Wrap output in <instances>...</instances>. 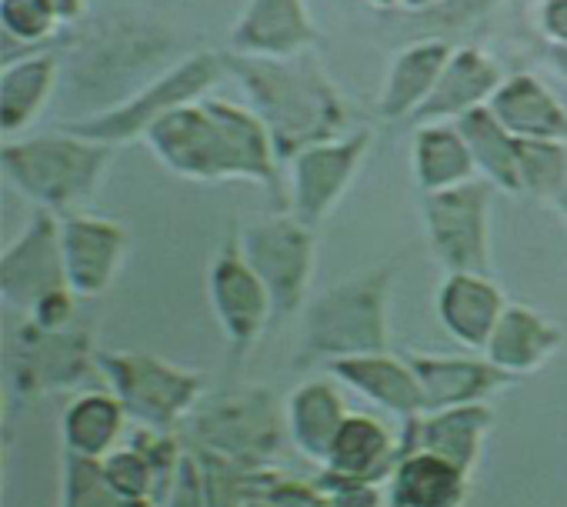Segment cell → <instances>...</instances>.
I'll use <instances>...</instances> for the list:
<instances>
[{
	"mask_svg": "<svg viewBox=\"0 0 567 507\" xmlns=\"http://www.w3.org/2000/svg\"><path fill=\"white\" fill-rule=\"evenodd\" d=\"M454 48L447 41H417L404 51L394 54L391 68H388V81H384V94H381V117L384 121H414V114L424 107V101L431 97L441 71L447 68Z\"/></svg>",
	"mask_w": 567,
	"mask_h": 507,
	"instance_id": "obj_21",
	"label": "cell"
},
{
	"mask_svg": "<svg viewBox=\"0 0 567 507\" xmlns=\"http://www.w3.org/2000/svg\"><path fill=\"white\" fill-rule=\"evenodd\" d=\"M517 141H567V107L534 74H511L487 104Z\"/></svg>",
	"mask_w": 567,
	"mask_h": 507,
	"instance_id": "obj_19",
	"label": "cell"
},
{
	"mask_svg": "<svg viewBox=\"0 0 567 507\" xmlns=\"http://www.w3.org/2000/svg\"><path fill=\"white\" fill-rule=\"evenodd\" d=\"M61 244L71 291L78 298H97L111 288L124 261L127 230L94 214H68L61 220Z\"/></svg>",
	"mask_w": 567,
	"mask_h": 507,
	"instance_id": "obj_13",
	"label": "cell"
},
{
	"mask_svg": "<svg viewBox=\"0 0 567 507\" xmlns=\"http://www.w3.org/2000/svg\"><path fill=\"white\" fill-rule=\"evenodd\" d=\"M321 490L328 494V507H381V494L374 484H348L324 474Z\"/></svg>",
	"mask_w": 567,
	"mask_h": 507,
	"instance_id": "obj_36",
	"label": "cell"
},
{
	"mask_svg": "<svg viewBox=\"0 0 567 507\" xmlns=\"http://www.w3.org/2000/svg\"><path fill=\"white\" fill-rule=\"evenodd\" d=\"M0 24L14 41L41 44L58 31L61 18L48 0H0Z\"/></svg>",
	"mask_w": 567,
	"mask_h": 507,
	"instance_id": "obj_33",
	"label": "cell"
},
{
	"mask_svg": "<svg viewBox=\"0 0 567 507\" xmlns=\"http://www.w3.org/2000/svg\"><path fill=\"white\" fill-rule=\"evenodd\" d=\"M398 258L331 288L308 311V348L331 361L388 351V291Z\"/></svg>",
	"mask_w": 567,
	"mask_h": 507,
	"instance_id": "obj_4",
	"label": "cell"
},
{
	"mask_svg": "<svg viewBox=\"0 0 567 507\" xmlns=\"http://www.w3.org/2000/svg\"><path fill=\"white\" fill-rule=\"evenodd\" d=\"M554 204L560 207V214H564V220H567V190H564V194H560V197H557Z\"/></svg>",
	"mask_w": 567,
	"mask_h": 507,
	"instance_id": "obj_43",
	"label": "cell"
},
{
	"mask_svg": "<svg viewBox=\"0 0 567 507\" xmlns=\"http://www.w3.org/2000/svg\"><path fill=\"white\" fill-rule=\"evenodd\" d=\"M537 28L547 44H567V0H540Z\"/></svg>",
	"mask_w": 567,
	"mask_h": 507,
	"instance_id": "obj_37",
	"label": "cell"
},
{
	"mask_svg": "<svg viewBox=\"0 0 567 507\" xmlns=\"http://www.w3.org/2000/svg\"><path fill=\"white\" fill-rule=\"evenodd\" d=\"M371 4H374V8H384V11H391V8H398V4H401V0H371Z\"/></svg>",
	"mask_w": 567,
	"mask_h": 507,
	"instance_id": "obj_42",
	"label": "cell"
},
{
	"mask_svg": "<svg viewBox=\"0 0 567 507\" xmlns=\"http://www.w3.org/2000/svg\"><path fill=\"white\" fill-rule=\"evenodd\" d=\"M457 127L474 154L477 174L491 180L497 190L524 194L520 167H517V137L494 117V111L487 104L474 107L464 117H457Z\"/></svg>",
	"mask_w": 567,
	"mask_h": 507,
	"instance_id": "obj_28",
	"label": "cell"
},
{
	"mask_svg": "<svg viewBox=\"0 0 567 507\" xmlns=\"http://www.w3.org/2000/svg\"><path fill=\"white\" fill-rule=\"evenodd\" d=\"M207 451L227 464H237L244 470H257L260 461L274 451V417L270 401L264 394H237L224 397L210 414L197 424Z\"/></svg>",
	"mask_w": 567,
	"mask_h": 507,
	"instance_id": "obj_14",
	"label": "cell"
},
{
	"mask_svg": "<svg viewBox=\"0 0 567 507\" xmlns=\"http://www.w3.org/2000/svg\"><path fill=\"white\" fill-rule=\"evenodd\" d=\"M240 507H277V504H270V500H264V497H247Z\"/></svg>",
	"mask_w": 567,
	"mask_h": 507,
	"instance_id": "obj_41",
	"label": "cell"
},
{
	"mask_svg": "<svg viewBox=\"0 0 567 507\" xmlns=\"http://www.w3.org/2000/svg\"><path fill=\"white\" fill-rule=\"evenodd\" d=\"M48 4L54 8V14H58L61 24H64V21H78V18L84 14V4H87V0H48Z\"/></svg>",
	"mask_w": 567,
	"mask_h": 507,
	"instance_id": "obj_38",
	"label": "cell"
},
{
	"mask_svg": "<svg viewBox=\"0 0 567 507\" xmlns=\"http://www.w3.org/2000/svg\"><path fill=\"white\" fill-rule=\"evenodd\" d=\"M408 361H411V368L424 387L427 414L461 407V404H481L491 391H497L504 381H511L487 358L484 361H464V358L411 354Z\"/></svg>",
	"mask_w": 567,
	"mask_h": 507,
	"instance_id": "obj_22",
	"label": "cell"
},
{
	"mask_svg": "<svg viewBox=\"0 0 567 507\" xmlns=\"http://www.w3.org/2000/svg\"><path fill=\"white\" fill-rule=\"evenodd\" d=\"M487 427H491V411L484 404H461V407L424 414L421 424L411 431V437H414V451H431L471 470L481 454Z\"/></svg>",
	"mask_w": 567,
	"mask_h": 507,
	"instance_id": "obj_25",
	"label": "cell"
},
{
	"mask_svg": "<svg viewBox=\"0 0 567 507\" xmlns=\"http://www.w3.org/2000/svg\"><path fill=\"white\" fill-rule=\"evenodd\" d=\"M331 374L341 377L358 394H364L368 401H374L378 407L398 414V417L417 421L427 414L424 387H421L411 361H398L388 351L331 361Z\"/></svg>",
	"mask_w": 567,
	"mask_h": 507,
	"instance_id": "obj_16",
	"label": "cell"
},
{
	"mask_svg": "<svg viewBox=\"0 0 567 507\" xmlns=\"http://www.w3.org/2000/svg\"><path fill=\"white\" fill-rule=\"evenodd\" d=\"M491 187V180L474 177L447 190H431L421 200L427 244L447 275H487Z\"/></svg>",
	"mask_w": 567,
	"mask_h": 507,
	"instance_id": "obj_7",
	"label": "cell"
},
{
	"mask_svg": "<svg viewBox=\"0 0 567 507\" xmlns=\"http://www.w3.org/2000/svg\"><path fill=\"white\" fill-rule=\"evenodd\" d=\"M124 404L117 401V394H84L78 397L68 414H64V441H68V454L78 457H91V461H104L124 427Z\"/></svg>",
	"mask_w": 567,
	"mask_h": 507,
	"instance_id": "obj_29",
	"label": "cell"
},
{
	"mask_svg": "<svg viewBox=\"0 0 567 507\" xmlns=\"http://www.w3.org/2000/svg\"><path fill=\"white\" fill-rule=\"evenodd\" d=\"M71 288L64 268L61 224L54 210H41L34 224L0 258V298L11 308L34 311L48 294Z\"/></svg>",
	"mask_w": 567,
	"mask_h": 507,
	"instance_id": "obj_10",
	"label": "cell"
},
{
	"mask_svg": "<svg viewBox=\"0 0 567 507\" xmlns=\"http://www.w3.org/2000/svg\"><path fill=\"white\" fill-rule=\"evenodd\" d=\"M411 164H414V180L421 194L447 190V187L481 177L457 121L417 124L414 141H411Z\"/></svg>",
	"mask_w": 567,
	"mask_h": 507,
	"instance_id": "obj_23",
	"label": "cell"
},
{
	"mask_svg": "<svg viewBox=\"0 0 567 507\" xmlns=\"http://www.w3.org/2000/svg\"><path fill=\"white\" fill-rule=\"evenodd\" d=\"M237 244L247 265L260 275V281L270 291L274 318L298 311L308 298L318 265L315 227L305 224L295 210H288L247 224L237 234Z\"/></svg>",
	"mask_w": 567,
	"mask_h": 507,
	"instance_id": "obj_6",
	"label": "cell"
},
{
	"mask_svg": "<svg viewBox=\"0 0 567 507\" xmlns=\"http://www.w3.org/2000/svg\"><path fill=\"white\" fill-rule=\"evenodd\" d=\"M507 304L487 275H447L437 291L441 324L467 348L484 351Z\"/></svg>",
	"mask_w": 567,
	"mask_h": 507,
	"instance_id": "obj_20",
	"label": "cell"
},
{
	"mask_svg": "<svg viewBox=\"0 0 567 507\" xmlns=\"http://www.w3.org/2000/svg\"><path fill=\"white\" fill-rule=\"evenodd\" d=\"M517 167L527 194L557 200L567 190V141H517Z\"/></svg>",
	"mask_w": 567,
	"mask_h": 507,
	"instance_id": "obj_30",
	"label": "cell"
},
{
	"mask_svg": "<svg viewBox=\"0 0 567 507\" xmlns=\"http://www.w3.org/2000/svg\"><path fill=\"white\" fill-rule=\"evenodd\" d=\"M207 294L210 308L237 354H244L264 331V324L274 318V301L260 275L247 265L240 254L237 237L224 244V250L214 258L207 275Z\"/></svg>",
	"mask_w": 567,
	"mask_h": 507,
	"instance_id": "obj_11",
	"label": "cell"
},
{
	"mask_svg": "<svg viewBox=\"0 0 567 507\" xmlns=\"http://www.w3.org/2000/svg\"><path fill=\"white\" fill-rule=\"evenodd\" d=\"M550 64L567 81V44H550Z\"/></svg>",
	"mask_w": 567,
	"mask_h": 507,
	"instance_id": "obj_39",
	"label": "cell"
},
{
	"mask_svg": "<svg viewBox=\"0 0 567 507\" xmlns=\"http://www.w3.org/2000/svg\"><path fill=\"white\" fill-rule=\"evenodd\" d=\"M348 421V407L334 384L328 381H308L301 384L288 401V424L295 444L318 464H324L338 431Z\"/></svg>",
	"mask_w": 567,
	"mask_h": 507,
	"instance_id": "obj_26",
	"label": "cell"
},
{
	"mask_svg": "<svg viewBox=\"0 0 567 507\" xmlns=\"http://www.w3.org/2000/svg\"><path fill=\"white\" fill-rule=\"evenodd\" d=\"M104 477L111 480L114 490H121L124 497L131 500H151V504H161L167 500V490L161 484V474L154 470V464L144 457L141 447H121V451H111L104 461Z\"/></svg>",
	"mask_w": 567,
	"mask_h": 507,
	"instance_id": "obj_31",
	"label": "cell"
},
{
	"mask_svg": "<svg viewBox=\"0 0 567 507\" xmlns=\"http://www.w3.org/2000/svg\"><path fill=\"white\" fill-rule=\"evenodd\" d=\"M167 507H210L207 484L200 477V467L194 457H184L174 477V487L167 494Z\"/></svg>",
	"mask_w": 567,
	"mask_h": 507,
	"instance_id": "obj_34",
	"label": "cell"
},
{
	"mask_svg": "<svg viewBox=\"0 0 567 507\" xmlns=\"http://www.w3.org/2000/svg\"><path fill=\"white\" fill-rule=\"evenodd\" d=\"M54 81H58V58L48 51L8 64L4 74H0V131L8 137L24 131L48 104Z\"/></svg>",
	"mask_w": 567,
	"mask_h": 507,
	"instance_id": "obj_27",
	"label": "cell"
},
{
	"mask_svg": "<svg viewBox=\"0 0 567 507\" xmlns=\"http://www.w3.org/2000/svg\"><path fill=\"white\" fill-rule=\"evenodd\" d=\"M368 151H371L368 127L344 134L338 141L305 147L291 161V210L305 224L318 227L338 207L344 190L354 184Z\"/></svg>",
	"mask_w": 567,
	"mask_h": 507,
	"instance_id": "obj_9",
	"label": "cell"
},
{
	"mask_svg": "<svg viewBox=\"0 0 567 507\" xmlns=\"http://www.w3.org/2000/svg\"><path fill=\"white\" fill-rule=\"evenodd\" d=\"M560 344H564V331L557 324H550L544 314L530 308L514 304L497 321L484 348V358L507 377H524L540 371L557 354Z\"/></svg>",
	"mask_w": 567,
	"mask_h": 507,
	"instance_id": "obj_17",
	"label": "cell"
},
{
	"mask_svg": "<svg viewBox=\"0 0 567 507\" xmlns=\"http://www.w3.org/2000/svg\"><path fill=\"white\" fill-rule=\"evenodd\" d=\"M504 84L501 64L481 51V48H457L441 71L431 97L414 114V124H434V121H457L474 107L491 104L497 87Z\"/></svg>",
	"mask_w": 567,
	"mask_h": 507,
	"instance_id": "obj_15",
	"label": "cell"
},
{
	"mask_svg": "<svg viewBox=\"0 0 567 507\" xmlns=\"http://www.w3.org/2000/svg\"><path fill=\"white\" fill-rule=\"evenodd\" d=\"M74 291L71 288H61V291H54V294H48L31 314H34V328L38 331H44V334H61L64 331V324L74 318Z\"/></svg>",
	"mask_w": 567,
	"mask_h": 507,
	"instance_id": "obj_35",
	"label": "cell"
},
{
	"mask_svg": "<svg viewBox=\"0 0 567 507\" xmlns=\"http://www.w3.org/2000/svg\"><path fill=\"white\" fill-rule=\"evenodd\" d=\"M224 61L227 74L237 77L250 107L267 124L280 161L291 164L305 147L348 134L351 111L311 51L298 58H254L227 51Z\"/></svg>",
	"mask_w": 567,
	"mask_h": 507,
	"instance_id": "obj_2",
	"label": "cell"
},
{
	"mask_svg": "<svg viewBox=\"0 0 567 507\" xmlns=\"http://www.w3.org/2000/svg\"><path fill=\"white\" fill-rule=\"evenodd\" d=\"M64 507H157L151 500H131L111 487L101 461L68 454V500Z\"/></svg>",
	"mask_w": 567,
	"mask_h": 507,
	"instance_id": "obj_32",
	"label": "cell"
},
{
	"mask_svg": "<svg viewBox=\"0 0 567 507\" xmlns=\"http://www.w3.org/2000/svg\"><path fill=\"white\" fill-rule=\"evenodd\" d=\"M101 371L114 384L117 401L141 424L164 431L177 424L200 397V377L177 371L147 354H101Z\"/></svg>",
	"mask_w": 567,
	"mask_h": 507,
	"instance_id": "obj_8",
	"label": "cell"
},
{
	"mask_svg": "<svg viewBox=\"0 0 567 507\" xmlns=\"http://www.w3.org/2000/svg\"><path fill=\"white\" fill-rule=\"evenodd\" d=\"M391 480L394 507H461L467 494V470L431 451H408Z\"/></svg>",
	"mask_w": 567,
	"mask_h": 507,
	"instance_id": "obj_24",
	"label": "cell"
},
{
	"mask_svg": "<svg viewBox=\"0 0 567 507\" xmlns=\"http://www.w3.org/2000/svg\"><path fill=\"white\" fill-rule=\"evenodd\" d=\"M401 464V447L391 441L381 421L368 414H348L344 427L338 431L324 467L328 477L348 484H378L381 477L394 474Z\"/></svg>",
	"mask_w": 567,
	"mask_h": 507,
	"instance_id": "obj_18",
	"label": "cell"
},
{
	"mask_svg": "<svg viewBox=\"0 0 567 507\" xmlns=\"http://www.w3.org/2000/svg\"><path fill=\"white\" fill-rule=\"evenodd\" d=\"M227 74V61L217 51H197L187 61L174 64L164 77L151 81L144 91H137L131 101L107 107L94 117L84 121H64L61 127L101 144H121L131 137H144L147 127L154 121H161L164 114H171L181 104L200 101L207 94V87H214L220 77Z\"/></svg>",
	"mask_w": 567,
	"mask_h": 507,
	"instance_id": "obj_5",
	"label": "cell"
},
{
	"mask_svg": "<svg viewBox=\"0 0 567 507\" xmlns=\"http://www.w3.org/2000/svg\"><path fill=\"white\" fill-rule=\"evenodd\" d=\"M151 154L187 180H254L277 194V147L254 107L200 97L174 107L144 134Z\"/></svg>",
	"mask_w": 567,
	"mask_h": 507,
	"instance_id": "obj_1",
	"label": "cell"
},
{
	"mask_svg": "<svg viewBox=\"0 0 567 507\" xmlns=\"http://www.w3.org/2000/svg\"><path fill=\"white\" fill-rule=\"evenodd\" d=\"M114 157L111 144L58 131L28 141H11L0 151L8 180L44 210L68 214L74 204L91 197Z\"/></svg>",
	"mask_w": 567,
	"mask_h": 507,
	"instance_id": "obj_3",
	"label": "cell"
},
{
	"mask_svg": "<svg viewBox=\"0 0 567 507\" xmlns=\"http://www.w3.org/2000/svg\"><path fill=\"white\" fill-rule=\"evenodd\" d=\"M321 41L308 0H247L230 28V51L254 58H298Z\"/></svg>",
	"mask_w": 567,
	"mask_h": 507,
	"instance_id": "obj_12",
	"label": "cell"
},
{
	"mask_svg": "<svg viewBox=\"0 0 567 507\" xmlns=\"http://www.w3.org/2000/svg\"><path fill=\"white\" fill-rule=\"evenodd\" d=\"M441 4H444V0H401L404 11H434Z\"/></svg>",
	"mask_w": 567,
	"mask_h": 507,
	"instance_id": "obj_40",
	"label": "cell"
}]
</instances>
